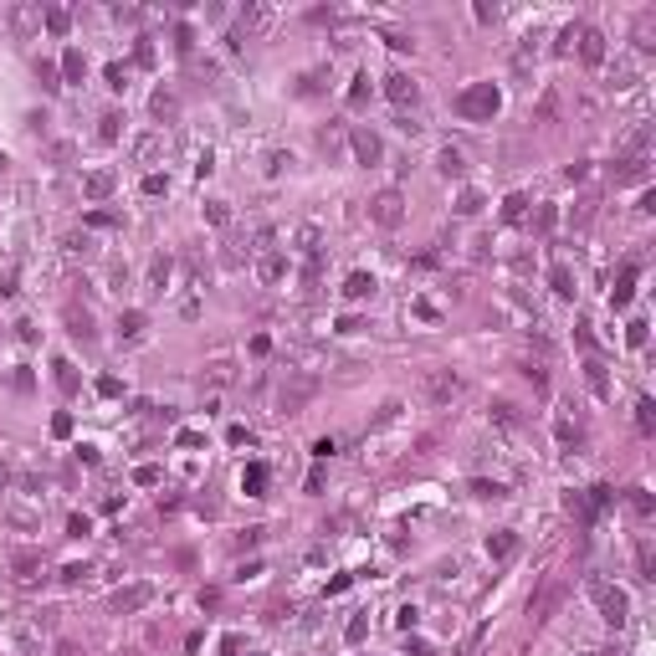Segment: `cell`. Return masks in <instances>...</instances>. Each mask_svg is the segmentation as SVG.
<instances>
[{"label": "cell", "mask_w": 656, "mask_h": 656, "mask_svg": "<svg viewBox=\"0 0 656 656\" xmlns=\"http://www.w3.org/2000/svg\"><path fill=\"white\" fill-rule=\"evenodd\" d=\"M313 395H318V375H308V369H288V380L277 385V415H302Z\"/></svg>", "instance_id": "cell-1"}, {"label": "cell", "mask_w": 656, "mask_h": 656, "mask_svg": "<svg viewBox=\"0 0 656 656\" xmlns=\"http://www.w3.org/2000/svg\"><path fill=\"white\" fill-rule=\"evenodd\" d=\"M589 600H595V610H600V616L610 621V626H626L630 621V595H626V589L621 584H605V579H589Z\"/></svg>", "instance_id": "cell-2"}, {"label": "cell", "mask_w": 656, "mask_h": 656, "mask_svg": "<svg viewBox=\"0 0 656 656\" xmlns=\"http://www.w3.org/2000/svg\"><path fill=\"white\" fill-rule=\"evenodd\" d=\"M421 390H426V405H451L462 395V375H456V369H426Z\"/></svg>", "instance_id": "cell-3"}, {"label": "cell", "mask_w": 656, "mask_h": 656, "mask_svg": "<svg viewBox=\"0 0 656 656\" xmlns=\"http://www.w3.org/2000/svg\"><path fill=\"white\" fill-rule=\"evenodd\" d=\"M456 113H462V118H492V113H497V87H492V82L467 87V93L456 98Z\"/></svg>", "instance_id": "cell-4"}, {"label": "cell", "mask_w": 656, "mask_h": 656, "mask_svg": "<svg viewBox=\"0 0 656 656\" xmlns=\"http://www.w3.org/2000/svg\"><path fill=\"white\" fill-rule=\"evenodd\" d=\"M405 200H400V190H385V195H375V200H369V215H375V226H400V210Z\"/></svg>", "instance_id": "cell-5"}, {"label": "cell", "mask_w": 656, "mask_h": 656, "mask_svg": "<svg viewBox=\"0 0 656 656\" xmlns=\"http://www.w3.org/2000/svg\"><path fill=\"white\" fill-rule=\"evenodd\" d=\"M149 600H154V589H149V584H128V589H118V595H113V610H118V616H134V610H144Z\"/></svg>", "instance_id": "cell-6"}, {"label": "cell", "mask_w": 656, "mask_h": 656, "mask_svg": "<svg viewBox=\"0 0 656 656\" xmlns=\"http://www.w3.org/2000/svg\"><path fill=\"white\" fill-rule=\"evenodd\" d=\"M385 98L405 108V103L421 98V87H415V77H405V72H390V77H385Z\"/></svg>", "instance_id": "cell-7"}, {"label": "cell", "mask_w": 656, "mask_h": 656, "mask_svg": "<svg viewBox=\"0 0 656 656\" xmlns=\"http://www.w3.org/2000/svg\"><path fill=\"white\" fill-rule=\"evenodd\" d=\"M349 149L359 154V164H380V154H385V149H380V139L369 134V128H354V134H349Z\"/></svg>", "instance_id": "cell-8"}, {"label": "cell", "mask_w": 656, "mask_h": 656, "mask_svg": "<svg viewBox=\"0 0 656 656\" xmlns=\"http://www.w3.org/2000/svg\"><path fill=\"white\" fill-rule=\"evenodd\" d=\"M559 595H564V584H559V579H549V584H543L538 595L528 600V616H533V621H543V616H549V610L559 605Z\"/></svg>", "instance_id": "cell-9"}, {"label": "cell", "mask_w": 656, "mask_h": 656, "mask_svg": "<svg viewBox=\"0 0 656 656\" xmlns=\"http://www.w3.org/2000/svg\"><path fill=\"white\" fill-rule=\"evenodd\" d=\"M579 57L589 62V67H600V62H605V36L589 31V26H579Z\"/></svg>", "instance_id": "cell-10"}, {"label": "cell", "mask_w": 656, "mask_h": 656, "mask_svg": "<svg viewBox=\"0 0 656 656\" xmlns=\"http://www.w3.org/2000/svg\"><path fill=\"white\" fill-rule=\"evenodd\" d=\"M6 21H11L21 36H31V31L41 26V11H36V6H11V11H6Z\"/></svg>", "instance_id": "cell-11"}, {"label": "cell", "mask_w": 656, "mask_h": 656, "mask_svg": "<svg viewBox=\"0 0 656 656\" xmlns=\"http://www.w3.org/2000/svg\"><path fill=\"white\" fill-rule=\"evenodd\" d=\"M82 190H87V200H108V195H113V174H108V169H93V174L82 180Z\"/></svg>", "instance_id": "cell-12"}, {"label": "cell", "mask_w": 656, "mask_h": 656, "mask_svg": "<svg viewBox=\"0 0 656 656\" xmlns=\"http://www.w3.org/2000/svg\"><path fill=\"white\" fill-rule=\"evenodd\" d=\"M369 293H375V277H369V272H349L344 298H369Z\"/></svg>", "instance_id": "cell-13"}, {"label": "cell", "mask_w": 656, "mask_h": 656, "mask_svg": "<svg viewBox=\"0 0 656 656\" xmlns=\"http://www.w3.org/2000/svg\"><path fill=\"white\" fill-rule=\"evenodd\" d=\"M487 554H492V559H513V554H518V538H513V533H492V538H487Z\"/></svg>", "instance_id": "cell-14"}, {"label": "cell", "mask_w": 656, "mask_h": 656, "mask_svg": "<svg viewBox=\"0 0 656 656\" xmlns=\"http://www.w3.org/2000/svg\"><path fill=\"white\" fill-rule=\"evenodd\" d=\"M630 288H636V272H621V282H616V293H610V308H626V302H630Z\"/></svg>", "instance_id": "cell-15"}, {"label": "cell", "mask_w": 656, "mask_h": 656, "mask_svg": "<svg viewBox=\"0 0 656 656\" xmlns=\"http://www.w3.org/2000/svg\"><path fill=\"white\" fill-rule=\"evenodd\" d=\"M282 272H288V261H282V256H261V267H256L261 282H282Z\"/></svg>", "instance_id": "cell-16"}, {"label": "cell", "mask_w": 656, "mask_h": 656, "mask_svg": "<svg viewBox=\"0 0 656 656\" xmlns=\"http://www.w3.org/2000/svg\"><path fill=\"white\" fill-rule=\"evenodd\" d=\"M549 282H554V293H559V298H575V277H570V267H564V261L549 272Z\"/></svg>", "instance_id": "cell-17"}, {"label": "cell", "mask_w": 656, "mask_h": 656, "mask_svg": "<svg viewBox=\"0 0 656 656\" xmlns=\"http://www.w3.org/2000/svg\"><path fill=\"white\" fill-rule=\"evenodd\" d=\"M174 113H180V98L159 87V93H154V118H174Z\"/></svg>", "instance_id": "cell-18"}, {"label": "cell", "mask_w": 656, "mask_h": 656, "mask_svg": "<svg viewBox=\"0 0 656 656\" xmlns=\"http://www.w3.org/2000/svg\"><path fill=\"white\" fill-rule=\"evenodd\" d=\"M118 334H123V339H139V334H144V313H139V308L123 313V318H118Z\"/></svg>", "instance_id": "cell-19"}, {"label": "cell", "mask_w": 656, "mask_h": 656, "mask_svg": "<svg viewBox=\"0 0 656 656\" xmlns=\"http://www.w3.org/2000/svg\"><path fill=\"white\" fill-rule=\"evenodd\" d=\"M318 144L328 149V154H339V149H344V128H339V123H328L323 134H318Z\"/></svg>", "instance_id": "cell-20"}, {"label": "cell", "mask_w": 656, "mask_h": 656, "mask_svg": "<svg viewBox=\"0 0 656 656\" xmlns=\"http://www.w3.org/2000/svg\"><path fill=\"white\" fill-rule=\"evenodd\" d=\"M436 164H441L446 180H456V174H462V154H456V149H441V159H436Z\"/></svg>", "instance_id": "cell-21"}, {"label": "cell", "mask_w": 656, "mask_h": 656, "mask_svg": "<svg viewBox=\"0 0 656 656\" xmlns=\"http://www.w3.org/2000/svg\"><path fill=\"white\" fill-rule=\"evenodd\" d=\"M584 375H589V390H595V395H610V385H605V369H600L595 359L584 364Z\"/></svg>", "instance_id": "cell-22"}, {"label": "cell", "mask_w": 656, "mask_h": 656, "mask_svg": "<svg viewBox=\"0 0 656 656\" xmlns=\"http://www.w3.org/2000/svg\"><path fill=\"white\" fill-rule=\"evenodd\" d=\"M169 288V261H154V272H149V293H164Z\"/></svg>", "instance_id": "cell-23"}, {"label": "cell", "mask_w": 656, "mask_h": 656, "mask_svg": "<svg viewBox=\"0 0 656 656\" xmlns=\"http://www.w3.org/2000/svg\"><path fill=\"white\" fill-rule=\"evenodd\" d=\"M98 123H103V128H98V139H103V144H113V139H118V123H123V118H118V113H103Z\"/></svg>", "instance_id": "cell-24"}, {"label": "cell", "mask_w": 656, "mask_h": 656, "mask_svg": "<svg viewBox=\"0 0 656 656\" xmlns=\"http://www.w3.org/2000/svg\"><path fill=\"white\" fill-rule=\"evenodd\" d=\"M11 570H16V575H36V570H41V554H16Z\"/></svg>", "instance_id": "cell-25"}, {"label": "cell", "mask_w": 656, "mask_h": 656, "mask_svg": "<svg viewBox=\"0 0 656 656\" xmlns=\"http://www.w3.org/2000/svg\"><path fill=\"white\" fill-rule=\"evenodd\" d=\"M344 636H349V646H359V641L369 636V621H364V616H354V621L344 626Z\"/></svg>", "instance_id": "cell-26"}, {"label": "cell", "mask_w": 656, "mask_h": 656, "mask_svg": "<svg viewBox=\"0 0 656 656\" xmlns=\"http://www.w3.org/2000/svg\"><path fill=\"white\" fill-rule=\"evenodd\" d=\"M242 487H247V492H251V497H256V492H261V487H267V467H251V472H247V477H242Z\"/></svg>", "instance_id": "cell-27"}, {"label": "cell", "mask_w": 656, "mask_h": 656, "mask_svg": "<svg viewBox=\"0 0 656 656\" xmlns=\"http://www.w3.org/2000/svg\"><path fill=\"white\" fill-rule=\"evenodd\" d=\"M67 323H72V334H77V339H93V318H87V313H77V308H72V313H67Z\"/></svg>", "instance_id": "cell-28"}, {"label": "cell", "mask_w": 656, "mask_h": 656, "mask_svg": "<svg viewBox=\"0 0 656 656\" xmlns=\"http://www.w3.org/2000/svg\"><path fill=\"white\" fill-rule=\"evenodd\" d=\"M472 492H477V497H508V487H502V482H487V477H477Z\"/></svg>", "instance_id": "cell-29"}, {"label": "cell", "mask_w": 656, "mask_h": 656, "mask_svg": "<svg viewBox=\"0 0 656 656\" xmlns=\"http://www.w3.org/2000/svg\"><path fill=\"white\" fill-rule=\"evenodd\" d=\"M62 67H67V77H72V82H82L87 62H82V52H67V57H62Z\"/></svg>", "instance_id": "cell-30"}, {"label": "cell", "mask_w": 656, "mask_h": 656, "mask_svg": "<svg viewBox=\"0 0 656 656\" xmlns=\"http://www.w3.org/2000/svg\"><path fill=\"white\" fill-rule=\"evenodd\" d=\"M626 344H630V349H641V344H646V323H641V318H630V323H626Z\"/></svg>", "instance_id": "cell-31"}, {"label": "cell", "mask_w": 656, "mask_h": 656, "mask_svg": "<svg viewBox=\"0 0 656 656\" xmlns=\"http://www.w3.org/2000/svg\"><path fill=\"white\" fill-rule=\"evenodd\" d=\"M456 210H462V215H477V210H482V195H477V190H462V200H456Z\"/></svg>", "instance_id": "cell-32"}, {"label": "cell", "mask_w": 656, "mask_h": 656, "mask_svg": "<svg viewBox=\"0 0 656 656\" xmlns=\"http://www.w3.org/2000/svg\"><path fill=\"white\" fill-rule=\"evenodd\" d=\"M62 247H67V256H93V242H87V236H67Z\"/></svg>", "instance_id": "cell-33"}, {"label": "cell", "mask_w": 656, "mask_h": 656, "mask_svg": "<svg viewBox=\"0 0 656 656\" xmlns=\"http://www.w3.org/2000/svg\"><path fill=\"white\" fill-rule=\"evenodd\" d=\"M523 205H528L523 195H508V200H502V221H518V215H523Z\"/></svg>", "instance_id": "cell-34"}, {"label": "cell", "mask_w": 656, "mask_h": 656, "mask_svg": "<svg viewBox=\"0 0 656 656\" xmlns=\"http://www.w3.org/2000/svg\"><path fill=\"white\" fill-rule=\"evenodd\" d=\"M57 385H62V390H77V375H72L67 359H57Z\"/></svg>", "instance_id": "cell-35"}, {"label": "cell", "mask_w": 656, "mask_h": 656, "mask_svg": "<svg viewBox=\"0 0 656 656\" xmlns=\"http://www.w3.org/2000/svg\"><path fill=\"white\" fill-rule=\"evenodd\" d=\"M636 426H641V431H651V426H656V415H651V400H641V405H636Z\"/></svg>", "instance_id": "cell-36"}, {"label": "cell", "mask_w": 656, "mask_h": 656, "mask_svg": "<svg viewBox=\"0 0 656 656\" xmlns=\"http://www.w3.org/2000/svg\"><path fill=\"white\" fill-rule=\"evenodd\" d=\"M41 21H47L52 31H67V11H41Z\"/></svg>", "instance_id": "cell-37"}, {"label": "cell", "mask_w": 656, "mask_h": 656, "mask_svg": "<svg viewBox=\"0 0 656 656\" xmlns=\"http://www.w3.org/2000/svg\"><path fill=\"white\" fill-rule=\"evenodd\" d=\"M298 247H302V251H318V231L302 226V231H298Z\"/></svg>", "instance_id": "cell-38"}, {"label": "cell", "mask_w": 656, "mask_h": 656, "mask_svg": "<svg viewBox=\"0 0 656 656\" xmlns=\"http://www.w3.org/2000/svg\"><path fill=\"white\" fill-rule=\"evenodd\" d=\"M134 482H139V487H154V482H159V467H139Z\"/></svg>", "instance_id": "cell-39"}, {"label": "cell", "mask_w": 656, "mask_h": 656, "mask_svg": "<svg viewBox=\"0 0 656 656\" xmlns=\"http://www.w3.org/2000/svg\"><path fill=\"white\" fill-rule=\"evenodd\" d=\"M242 21H247V26H267V21H272V11H261V6H251V11H247Z\"/></svg>", "instance_id": "cell-40"}, {"label": "cell", "mask_w": 656, "mask_h": 656, "mask_svg": "<svg viewBox=\"0 0 656 656\" xmlns=\"http://www.w3.org/2000/svg\"><path fill=\"white\" fill-rule=\"evenodd\" d=\"M164 190H169L164 174H149V180H144V195H164Z\"/></svg>", "instance_id": "cell-41"}, {"label": "cell", "mask_w": 656, "mask_h": 656, "mask_svg": "<svg viewBox=\"0 0 656 656\" xmlns=\"http://www.w3.org/2000/svg\"><path fill=\"white\" fill-rule=\"evenodd\" d=\"M630 508H636V513H651V497L636 487V492H630Z\"/></svg>", "instance_id": "cell-42"}, {"label": "cell", "mask_w": 656, "mask_h": 656, "mask_svg": "<svg viewBox=\"0 0 656 656\" xmlns=\"http://www.w3.org/2000/svg\"><path fill=\"white\" fill-rule=\"evenodd\" d=\"M616 87H630V62H616Z\"/></svg>", "instance_id": "cell-43"}, {"label": "cell", "mask_w": 656, "mask_h": 656, "mask_svg": "<svg viewBox=\"0 0 656 656\" xmlns=\"http://www.w3.org/2000/svg\"><path fill=\"white\" fill-rule=\"evenodd\" d=\"M128 656H134V651H128Z\"/></svg>", "instance_id": "cell-44"}]
</instances>
